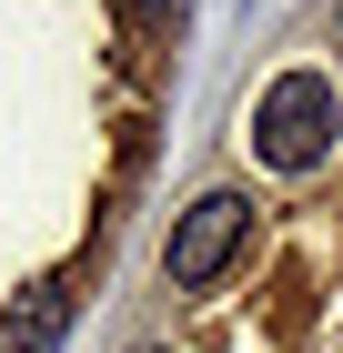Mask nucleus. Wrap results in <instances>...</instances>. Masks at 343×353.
<instances>
[{
    "instance_id": "f257e3e1",
    "label": "nucleus",
    "mask_w": 343,
    "mask_h": 353,
    "mask_svg": "<svg viewBox=\"0 0 343 353\" xmlns=\"http://www.w3.org/2000/svg\"><path fill=\"white\" fill-rule=\"evenodd\" d=\"M333 132H343L333 71H283V81L253 101V162H273V172H313L323 152H333Z\"/></svg>"
},
{
    "instance_id": "f03ea898",
    "label": "nucleus",
    "mask_w": 343,
    "mask_h": 353,
    "mask_svg": "<svg viewBox=\"0 0 343 353\" xmlns=\"http://www.w3.org/2000/svg\"><path fill=\"white\" fill-rule=\"evenodd\" d=\"M242 232H253V192L212 182L202 202H182V222H172V243H161V283H172V293H202L212 272L242 252Z\"/></svg>"
},
{
    "instance_id": "7ed1b4c3",
    "label": "nucleus",
    "mask_w": 343,
    "mask_h": 353,
    "mask_svg": "<svg viewBox=\"0 0 343 353\" xmlns=\"http://www.w3.org/2000/svg\"><path fill=\"white\" fill-rule=\"evenodd\" d=\"M61 333H71V293L61 283H21L10 313H0V353H61Z\"/></svg>"
},
{
    "instance_id": "20e7f679",
    "label": "nucleus",
    "mask_w": 343,
    "mask_h": 353,
    "mask_svg": "<svg viewBox=\"0 0 343 353\" xmlns=\"http://www.w3.org/2000/svg\"><path fill=\"white\" fill-rule=\"evenodd\" d=\"M121 10H132V30H141V41H161V30H182V10H192V0H121Z\"/></svg>"
},
{
    "instance_id": "39448f33",
    "label": "nucleus",
    "mask_w": 343,
    "mask_h": 353,
    "mask_svg": "<svg viewBox=\"0 0 343 353\" xmlns=\"http://www.w3.org/2000/svg\"><path fill=\"white\" fill-rule=\"evenodd\" d=\"M132 353H172V343H132Z\"/></svg>"
},
{
    "instance_id": "423d86ee",
    "label": "nucleus",
    "mask_w": 343,
    "mask_h": 353,
    "mask_svg": "<svg viewBox=\"0 0 343 353\" xmlns=\"http://www.w3.org/2000/svg\"><path fill=\"white\" fill-rule=\"evenodd\" d=\"M333 30H343V0H333Z\"/></svg>"
}]
</instances>
